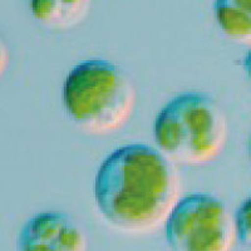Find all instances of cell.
I'll use <instances>...</instances> for the list:
<instances>
[{
    "label": "cell",
    "mask_w": 251,
    "mask_h": 251,
    "mask_svg": "<svg viewBox=\"0 0 251 251\" xmlns=\"http://www.w3.org/2000/svg\"><path fill=\"white\" fill-rule=\"evenodd\" d=\"M137 92L129 75L106 59L78 63L63 86V104L78 128L93 136H107L131 120Z\"/></svg>",
    "instance_id": "7a4b0ae2"
},
{
    "label": "cell",
    "mask_w": 251,
    "mask_h": 251,
    "mask_svg": "<svg viewBox=\"0 0 251 251\" xmlns=\"http://www.w3.org/2000/svg\"><path fill=\"white\" fill-rule=\"evenodd\" d=\"M251 205L250 197L241 202L239 208L236 210V214L234 217L235 235L236 240L243 246L250 245L251 240Z\"/></svg>",
    "instance_id": "ba28073f"
},
{
    "label": "cell",
    "mask_w": 251,
    "mask_h": 251,
    "mask_svg": "<svg viewBox=\"0 0 251 251\" xmlns=\"http://www.w3.org/2000/svg\"><path fill=\"white\" fill-rule=\"evenodd\" d=\"M9 63H10V53H9V48L6 46L5 40L0 35V79L5 75V72L8 71Z\"/></svg>",
    "instance_id": "9c48e42d"
},
{
    "label": "cell",
    "mask_w": 251,
    "mask_h": 251,
    "mask_svg": "<svg viewBox=\"0 0 251 251\" xmlns=\"http://www.w3.org/2000/svg\"><path fill=\"white\" fill-rule=\"evenodd\" d=\"M165 225L171 251H231L236 240L234 217L212 195L180 197Z\"/></svg>",
    "instance_id": "277c9868"
},
{
    "label": "cell",
    "mask_w": 251,
    "mask_h": 251,
    "mask_svg": "<svg viewBox=\"0 0 251 251\" xmlns=\"http://www.w3.org/2000/svg\"><path fill=\"white\" fill-rule=\"evenodd\" d=\"M92 0H29L31 17L50 30H69L79 25L91 10Z\"/></svg>",
    "instance_id": "8992f818"
},
{
    "label": "cell",
    "mask_w": 251,
    "mask_h": 251,
    "mask_svg": "<svg viewBox=\"0 0 251 251\" xmlns=\"http://www.w3.org/2000/svg\"><path fill=\"white\" fill-rule=\"evenodd\" d=\"M214 12L228 39L246 46L251 43V0H215Z\"/></svg>",
    "instance_id": "52a82bcc"
},
{
    "label": "cell",
    "mask_w": 251,
    "mask_h": 251,
    "mask_svg": "<svg viewBox=\"0 0 251 251\" xmlns=\"http://www.w3.org/2000/svg\"><path fill=\"white\" fill-rule=\"evenodd\" d=\"M82 226L60 211H44L25 221L17 240L18 251H87Z\"/></svg>",
    "instance_id": "5b68a950"
},
{
    "label": "cell",
    "mask_w": 251,
    "mask_h": 251,
    "mask_svg": "<svg viewBox=\"0 0 251 251\" xmlns=\"http://www.w3.org/2000/svg\"><path fill=\"white\" fill-rule=\"evenodd\" d=\"M180 177L158 150L132 143L100 163L93 185L98 211L123 232L146 234L162 226L180 200Z\"/></svg>",
    "instance_id": "6da1fadb"
},
{
    "label": "cell",
    "mask_w": 251,
    "mask_h": 251,
    "mask_svg": "<svg viewBox=\"0 0 251 251\" xmlns=\"http://www.w3.org/2000/svg\"><path fill=\"white\" fill-rule=\"evenodd\" d=\"M227 121L210 96L178 94L166 103L153 123L154 142L169 160L190 166L212 162L227 143Z\"/></svg>",
    "instance_id": "3957f363"
}]
</instances>
